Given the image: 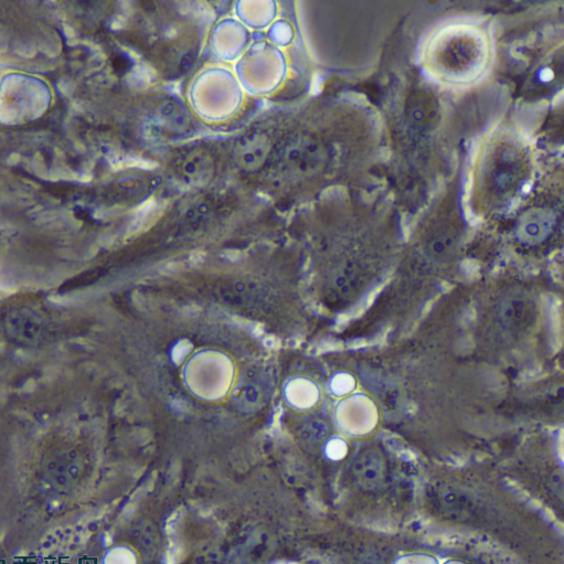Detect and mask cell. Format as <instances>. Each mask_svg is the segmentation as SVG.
<instances>
[{"instance_id":"cell-1","label":"cell","mask_w":564,"mask_h":564,"mask_svg":"<svg viewBox=\"0 0 564 564\" xmlns=\"http://www.w3.org/2000/svg\"><path fill=\"white\" fill-rule=\"evenodd\" d=\"M489 59L488 42L478 28L450 25L431 37L427 60L436 76L451 83L474 81L484 72Z\"/></svg>"},{"instance_id":"cell-2","label":"cell","mask_w":564,"mask_h":564,"mask_svg":"<svg viewBox=\"0 0 564 564\" xmlns=\"http://www.w3.org/2000/svg\"><path fill=\"white\" fill-rule=\"evenodd\" d=\"M524 174V158L517 148L500 146L486 159L482 176L484 191L492 200H505L515 194Z\"/></svg>"},{"instance_id":"cell-3","label":"cell","mask_w":564,"mask_h":564,"mask_svg":"<svg viewBox=\"0 0 564 564\" xmlns=\"http://www.w3.org/2000/svg\"><path fill=\"white\" fill-rule=\"evenodd\" d=\"M328 162L324 144L311 135H295L282 147L280 163L287 175L297 180L313 178Z\"/></svg>"},{"instance_id":"cell-4","label":"cell","mask_w":564,"mask_h":564,"mask_svg":"<svg viewBox=\"0 0 564 564\" xmlns=\"http://www.w3.org/2000/svg\"><path fill=\"white\" fill-rule=\"evenodd\" d=\"M4 333L13 343L23 347H37L49 338L48 319L31 307H18L3 319Z\"/></svg>"},{"instance_id":"cell-5","label":"cell","mask_w":564,"mask_h":564,"mask_svg":"<svg viewBox=\"0 0 564 564\" xmlns=\"http://www.w3.org/2000/svg\"><path fill=\"white\" fill-rule=\"evenodd\" d=\"M354 482L361 491L377 493L387 484L389 463L385 452L377 445L361 450L351 467Z\"/></svg>"},{"instance_id":"cell-6","label":"cell","mask_w":564,"mask_h":564,"mask_svg":"<svg viewBox=\"0 0 564 564\" xmlns=\"http://www.w3.org/2000/svg\"><path fill=\"white\" fill-rule=\"evenodd\" d=\"M175 172L184 185L191 188L205 187L215 176V158L205 148H193L177 159Z\"/></svg>"},{"instance_id":"cell-7","label":"cell","mask_w":564,"mask_h":564,"mask_svg":"<svg viewBox=\"0 0 564 564\" xmlns=\"http://www.w3.org/2000/svg\"><path fill=\"white\" fill-rule=\"evenodd\" d=\"M535 315V304L521 291H510L495 306V318L507 331H521Z\"/></svg>"},{"instance_id":"cell-8","label":"cell","mask_w":564,"mask_h":564,"mask_svg":"<svg viewBox=\"0 0 564 564\" xmlns=\"http://www.w3.org/2000/svg\"><path fill=\"white\" fill-rule=\"evenodd\" d=\"M271 151L272 142L269 136L254 132L239 138L233 146L232 157L243 172L253 173L268 162Z\"/></svg>"},{"instance_id":"cell-9","label":"cell","mask_w":564,"mask_h":564,"mask_svg":"<svg viewBox=\"0 0 564 564\" xmlns=\"http://www.w3.org/2000/svg\"><path fill=\"white\" fill-rule=\"evenodd\" d=\"M556 226V216L548 209L526 212L517 222L516 236L527 246H537L546 241Z\"/></svg>"},{"instance_id":"cell-10","label":"cell","mask_w":564,"mask_h":564,"mask_svg":"<svg viewBox=\"0 0 564 564\" xmlns=\"http://www.w3.org/2000/svg\"><path fill=\"white\" fill-rule=\"evenodd\" d=\"M407 120L415 130L428 131L439 119V106L433 95L418 90L410 95L406 106Z\"/></svg>"},{"instance_id":"cell-11","label":"cell","mask_w":564,"mask_h":564,"mask_svg":"<svg viewBox=\"0 0 564 564\" xmlns=\"http://www.w3.org/2000/svg\"><path fill=\"white\" fill-rule=\"evenodd\" d=\"M460 241V231L451 223H443L433 229L425 241V253L434 261H443L451 258Z\"/></svg>"},{"instance_id":"cell-12","label":"cell","mask_w":564,"mask_h":564,"mask_svg":"<svg viewBox=\"0 0 564 564\" xmlns=\"http://www.w3.org/2000/svg\"><path fill=\"white\" fill-rule=\"evenodd\" d=\"M155 120L165 133L172 135L185 134L191 126L188 113L182 106L174 102H165L159 106Z\"/></svg>"},{"instance_id":"cell-13","label":"cell","mask_w":564,"mask_h":564,"mask_svg":"<svg viewBox=\"0 0 564 564\" xmlns=\"http://www.w3.org/2000/svg\"><path fill=\"white\" fill-rule=\"evenodd\" d=\"M276 564H295V563H276Z\"/></svg>"}]
</instances>
